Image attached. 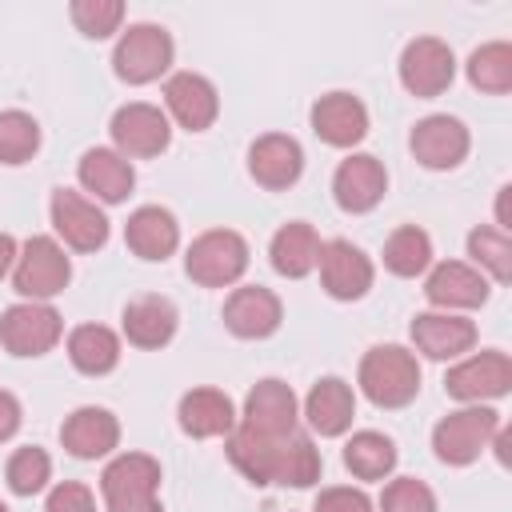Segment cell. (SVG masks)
Returning a JSON list of instances; mask_svg holds the SVG:
<instances>
[{
  "mask_svg": "<svg viewBox=\"0 0 512 512\" xmlns=\"http://www.w3.org/2000/svg\"><path fill=\"white\" fill-rule=\"evenodd\" d=\"M324 472V460H320V448L312 444L308 432H292L284 440V452H280V472H276V484L280 488H312Z\"/></svg>",
  "mask_w": 512,
  "mask_h": 512,
  "instance_id": "e575fe53",
  "label": "cell"
},
{
  "mask_svg": "<svg viewBox=\"0 0 512 512\" xmlns=\"http://www.w3.org/2000/svg\"><path fill=\"white\" fill-rule=\"evenodd\" d=\"M380 512H436V492L416 476H396L380 492Z\"/></svg>",
  "mask_w": 512,
  "mask_h": 512,
  "instance_id": "f35d334b",
  "label": "cell"
},
{
  "mask_svg": "<svg viewBox=\"0 0 512 512\" xmlns=\"http://www.w3.org/2000/svg\"><path fill=\"white\" fill-rule=\"evenodd\" d=\"M16 252H20V244H16L8 232H0V280L12 272V264H16Z\"/></svg>",
  "mask_w": 512,
  "mask_h": 512,
  "instance_id": "7bdbcfd3",
  "label": "cell"
},
{
  "mask_svg": "<svg viewBox=\"0 0 512 512\" xmlns=\"http://www.w3.org/2000/svg\"><path fill=\"white\" fill-rule=\"evenodd\" d=\"M176 324H180V312L168 296H136L124 304V316H120L124 336L136 348H164L176 336Z\"/></svg>",
  "mask_w": 512,
  "mask_h": 512,
  "instance_id": "83f0119b",
  "label": "cell"
},
{
  "mask_svg": "<svg viewBox=\"0 0 512 512\" xmlns=\"http://www.w3.org/2000/svg\"><path fill=\"white\" fill-rule=\"evenodd\" d=\"M68 16H72V24L88 40H108L124 24V4L120 0H72L68 4Z\"/></svg>",
  "mask_w": 512,
  "mask_h": 512,
  "instance_id": "74e56055",
  "label": "cell"
},
{
  "mask_svg": "<svg viewBox=\"0 0 512 512\" xmlns=\"http://www.w3.org/2000/svg\"><path fill=\"white\" fill-rule=\"evenodd\" d=\"M316 268H320V284L332 300H360V296H368V288L376 280L372 256L364 248H356L352 240H340V236L320 244Z\"/></svg>",
  "mask_w": 512,
  "mask_h": 512,
  "instance_id": "7c38bea8",
  "label": "cell"
},
{
  "mask_svg": "<svg viewBox=\"0 0 512 512\" xmlns=\"http://www.w3.org/2000/svg\"><path fill=\"white\" fill-rule=\"evenodd\" d=\"M0 512H8V504H4V500H0Z\"/></svg>",
  "mask_w": 512,
  "mask_h": 512,
  "instance_id": "f6af8a7d",
  "label": "cell"
},
{
  "mask_svg": "<svg viewBox=\"0 0 512 512\" xmlns=\"http://www.w3.org/2000/svg\"><path fill=\"white\" fill-rule=\"evenodd\" d=\"M108 512H164V508H160V500H152V504H136V508H108Z\"/></svg>",
  "mask_w": 512,
  "mask_h": 512,
  "instance_id": "ee69618b",
  "label": "cell"
},
{
  "mask_svg": "<svg viewBox=\"0 0 512 512\" xmlns=\"http://www.w3.org/2000/svg\"><path fill=\"white\" fill-rule=\"evenodd\" d=\"M300 416L308 420V428L316 436H344L352 428V420H356V392H352V384L340 380V376L316 380L308 388V396H304Z\"/></svg>",
  "mask_w": 512,
  "mask_h": 512,
  "instance_id": "603a6c76",
  "label": "cell"
},
{
  "mask_svg": "<svg viewBox=\"0 0 512 512\" xmlns=\"http://www.w3.org/2000/svg\"><path fill=\"white\" fill-rule=\"evenodd\" d=\"M408 336L412 348L428 360H460L476 348V324L460 312H416Z\"/></svg>",
  "mask_w": 512,
  "mask_h": 512,
  "instance_id": "9a60e30c",
  "label": "cell"
},
{
  "mask_svg": "<svg viewBox=\"0 0 512 512\" xmlns=\"http://www.w3.org/2000/svg\"><path fill=\"white\" fill-rule=\"evenodd\" d=\"M508 388H512V356L500 348L472 352V356L456 360L444 376V392L460 404H484V400L504 396Z\"/></svg>",
  "mask_w": 512,
  "mask_h": 512,
  "instance_id": "52a82bcc",
  "label": "cell"
},
{
  "mask_svg": "<svg viewBox=\"0 0 512 512\" xmlns=\"http://www.w3.org/2000/svg\"><path fill=\"white\" fill-rule=\"evenodd\" d=\"M176 44L160 24H128L112 48V72L124 84H152L172 68Z\"/></svg>",
  "mask_w": 512,
  "mask_h": 512,
  "instance_id": "5b68a950",
  "label": "cell"
},
{
  "mask_svg": "<svg viewBox=\"0 0 512 512\" xmlns=\"http://www.w3.org/2000/svg\"><path fill=\"white\" fill-rule=\"evenodd\" d=\"M60 336H64V320L44 300H20L0 316V344L12 356H44L60 344Z\"/></svg>",
  "mask_w": 512,
  "mask_h": 512,
  "instance_id": "8992f818",
  "label": "cell"
},
{
  "mask_svg": "<svg viewBox=\"0 0 512 512\" xmlns=\"http://www.w3.org/2000/svg\"><path fill=\"white\" fill-rule=\"evenodd\" d=\"M184 272L200 288H228L248 272V240L232 228L200 232L184 252Z\"/></svg>",
  "mask_w": 512,
  "mask_h": 512,
  "instance_id": "3957f363",
  "label": "cell"
},
{
  "mask_svg": "<svg viewBox=\"0 0 512 512\" xmlns=\"http://www.w3.org/2000/svg\"><path fill=\"white\" fill-rule=\"evenodd\" d=\"M40 148V124L32 112L8 108L0 112V164H28Z\"/></svg>",
  "mask_w": 512,
  "mask_h": 512,
  "instance_id": "d590c367",
  "label": "cell"
},
{
  "mask_svg": "<svg viewBox=\"0 0 512 512\" xmlns=\"http://www.w3.org/2000/svg\"><path fill=\"white\" fill-rule=\"evenodd\" d=\"M164 116L184 132H208L220 116V92L200 72H176L164 84Z\"/></svg>",
  "mask_w": 512,
  "mask_h": 512,
  "instance_id": "5bb4252c",
  "label": "cell"
},
{
  "mask_svg": "<svg viewBox=\"0 0 512 512\" xmlns=\"http://www.w3.org/2000/svg\"><path fill=\"white\" fill-rule=\"evenodd\" d=\"M100 496L108 508H136L160 500V460L148 452H120L100 472Z\"/></svg>",
  "mask_w": 512,
  "mask_h": 512,
  "instance_id": "9c48e42d",
  "label": "cell"
},
{
  "mask_svg": "<svg viewBox=\"0 0 512 512\" xmlns=\"http://www.w3.org/2000/svg\"><path fill=\"white\" fill-rule=\"evenodd\" d=\"M112 144L124 160H144V156H160L172 140V120L164 116V108L156 104H144V100H132V104H120L112 112Z\"/></svg>",
  "mask_w": 512,
  "mask_h": 512,
  "instance_id": "ba28073f",
  "label": "cell"
},
{
  "mask_svg": "<svg viewBox=\"0 0 512 512\" xmlns=\"http://www.w3.org/2000/svg\"><path fill=\"white\" fill-rule=\"evenodd\" d=\"M292 436V432H288ZM288 436H260V432H252V428H244V424H236L232 432H228V460H232V468L244 476V480H252V484H276V472H280V452H284V440Z\"/></svg>",
  "mask_w": 512,
  "mask_h": 512,
  "instance_id": "4316f807",
  "label": "cell"
},
{
  "mask_svg": "<svg viewBox=\"0 0 512 512\" xmlns=\"http://www.w3.org/2000/svg\"><path fill=\"white\" fill-rule=\"evenodd\" d=\"M308 120H312V132L328 148H356L368 136V108L352 92H324L312 104Z\"/></svg>",
  "mask_w": 512,
  "mask_h": 512,
  "instance_id": "44dd1931",
  "label": "cell"
},
{
  "mask_svg": "<svg viewBox=\"0 0 512 512\" xmlns=\"http://www.w3.org/2000/svg\"><path fill=\"white\" fill-rule=\"evenodd\" d=\"M396 456H400V452H396L392 436L372 432V428L352 432L348 444H344V468H348L356 480H384V476H392Z\"/></svg>",
  "mask_w": 512,
  "mask_h": 512,
  "instance_id": "4dcf8cb0",
  "label": "cell"
},
{
  "mask_svg": "<svg viewBox=\"0 0 512 512\" xmlns=\"http://www.w3.org/2000/svg\"><path fill=\"white\" fill-rule=\"evenodd\" d=\"M296 420H300V400H296L292 384L268 376L248 388L244 412H240L244 428L260 432V436H288V432H296Z\"/></svg>",
  "mask_w": 512,
  "mask_h": 512,
  "instance_id": "2e32d148",
  "label": "cell"
},
{
  "mask_svg": "<svg viewBox=\"0 0 512 512\" xmlns=\"http://www.w3.org/2000/svg\"><path fill=\"white\" fill-rule=\"evenodd\" d=\"M500 432V412L488 408V404H464L448 416L436 420L432 428V452L440 464H452V468H464V464H476L488 448H492V436Z\"/></svg>",
  "mask_w": 512,
  "mask_h": 512,
  "instance_id": "7a4b0ae2",
  "label": "cell"
},
{
  "mask_svg": "<svg viewBox=\"0 0 512 512\" xmlns=\"http://www.w3.org/2000/svg\"><path fill=\"white\" fill-rule=\"evenodd\" d=\"M124 244L132 248V256L140 260H168L180 248V224L168 208L160 204H144L124 220Z\"/></svg>",
  "mask_w": 512,
  "mask_h": 512,
  "instance_id": "484cf974",
  "label": "cell"
},
{
  "mask_svg": "<svg viewBox=\"0 0 512 512\" xmlns=\"http://www.w3.org/2000/svg\"><path fill=\"white\" fill-rule=\"evenodd\" d=\"M384 268L400 280H412V276L428 272L432 268V236L416 224H400L384 240Z\"/></svg>",
  "mask_w": 512,
  "mask_h": 512,
  "instance_id": "1f68e13d",
  "label": "cell"
},
{
  "mask_svg": "<svg viewBox=\"0 0 512 512\" xmlns=\"http://www.w3.org/2000/svg\"><path fill=\"white\" fill-rule=\"evenodd\" d=\"M384 192H388V168L372 152H352L332 172V196L352 216L372 212L384 200Z\"/></svg>",
  "mask_w": 512,
  "mask_h": 512,
  "instance_id": "ac0fdd59",
  "label": "cell"
},
{
  "mask_svg": "<svg viewBox=\"0 0 512 512\" xmlns=\"http://www.w3.org/2000/svg\"><path fill=\"white\" fill-rule=\"evenodd\" d=\"M20 420H24L20 400H16L8 388H0V444H4V440H12V436L20 432Z\"/></svg>",
  "mask_w": 512,
  "mask_h": 512,
  "instance_id": "b9f144b4",
  "label": "cell"
},
{
  "mask_svg": "<svg viewBox=\"0 0 512 512\" xmlns=\"http://www.w3.org/2000/svg\"><path fill=\"white\" fill-rule=\"evenodd\" d=\"M464 72H468V84L480 88V92H488V96L512 92V44H508V40H488V44H480V48L468 56Z\"/></svg>",
  "mask_w": 512,
  "mask_h": 512,
  "instance_id": "d6a6232c",
  "label": "cell"
},
{
  "mask_svg": "<svg viewBox=\"0 0 512 512\" xmlns=\"http://www.w3.org/2000/svg\"><path fill=\"white\" fill-rule=\"evenodd\" d=\"M68 360L84 376H108L120 364V336L108 324H80L68 336Z\"/></svg>",
  "mask_w": 512,
  "mask_h": 512,
  "instance_id": "f546056e",
  "label": "cell"
},
{
  "mask_svg": "<svg viewBox=\"0 0 512 512\" xmlns=\"http://www.w3.org/2000/svg\"><path fill=\"white\" fill-rule=\"evenodd\" d=\"M488 292H492L488 276L476 272L464 260H444L424 280V296H428V304L436 312H468V308H480L488 300Z\"/></svg>",
  "mask_w": 512,
  "mask_h": 512,
  "instance_id": "ffe728a7",
  "label": "cell"
},
{
  "mask_svg": "<svg viewBox=\"0 0 512 512\" xmlns=\"http://www.w3.org/2000/svg\"><path fill=\"white\" fill-rule=\"evenodd\" d=\"M320 244L324 240L316 236V228L308 220H288L284 228H276V236L268 244V260H272V268L280 276L304 280L320 260Z\"/></svg>",
  "mask_w": 512,
  "mask_h": 512,
  "instance_id": "f1b7e54d",
  "label": "cell"
},
{
  "mask_svg": "<svg viewBox=\"0 0 512 512\" xmlns=\"http://www.w3.org/2000/svg\"><path fill=\"white\" fill-rule=\"evenodd\" d=\"M48 216H52L56 236L76 252H96V248L108 244V216L100 212L96 200H88V196H80L72 188H56L52 192Z\"/></svg>",
  "mask_w": 512,
  "mask_h": 512,
  "instance_id": "8fae6325",
  "label": "cell"
},
{
  "mask_svg": "<svg viewBox=\"0 0 512 512\" xmlns=\"http://www.w3.org/2000/svg\"><path fill=\"white\" fill-rule=\"evenodd\" d=\"M76 180L84 192H92L100 204H124L136 188V168L116 148H88L76 164Z\"/></svg>",
  "mask_w": 512,
  "mask_h": 512,
  "instance_id": "d4e9b609",
  "label": "cell"
},
{
  "mask_svg": "<svg viewBox=\"0 0 512 512\" xmlns=\"http://www.w3.org/2000/svg\"><path fill=\"white\" fill-rule=\"evenodd\" d=\"M304 172V148L296 136L288 132H264L252 140L248 148V176L268 188V192H284L300 180Z\"/></svg>",
  "mask_w": 512,
  "mask_h": 512,
  "instance_id": "e0dca14e",
  "label": "cell"
},
{
  "mask_svg": "<svg viewBox=\"0 0 512 512\" xmlns=\"http://www.w3.org/2000/svg\"><path fill=\"white\" fill-rule=\"evenodd\" d=\"M60 444L76 460H100L120 444V420L100 404H84V408L64 416Z\"/></svg>",
  "mask_w": 512,
  "mask_h": 512,
  "instance_id": "7402d4cb",
  "label": "cell"
},
{
  "mask_svg": "<svg viewBox=\"0 0 512 512\" xmlns=\"http://www.w3.org/2000/svg\"><path fill=\"white\" fill-rule=\"evenodd\" d=\"M360 392L376 408H404L420 392V364L416 352L404 344H376L364 352L360 372H356Z\"/></svg>",
  "mask_w": 512,
  "mask_h": 512,
  "instance_id": "6da1fadb",
  "label": "cell"
},
{
  "mask_svg": "<svg viewBox=\"0 0 512 512\" xmlns=\"http://www.w3.org/2000/svg\"><path fill=\"white\" fill-rule=\"evenodd\" d=\"M44 512H96V496H92L88 484L64 480V484H56V488L48 492Z\"/></svg>",
  "mask_w": 512,
  "mask_h": 512,
  "instance_id": "60d3db41",
  "label": "cell"
},
{
  "mask_svg": "<svg viewBox=\"0 0 512 512\" xmlns=\"http://www.w3.org/2000/svg\"><path fill=\"white\" fill-rule=\"evenodd\" d=\"M72 280V260L56 236H28L12 264V288L24 300H52Z\"/></svg>",
  "mask_w": 512,
  "mask_h": 512,
  "instance_id": "277c9868",
  "label": "cell"
},
{
  "mask_svg": "<svg viewBox=\"0 0 512 512\" xmlns=\"http://www.w3.org/2000/svg\"><path fill=\"white\" fill-rule=\"evenodd\" d=\"M312 512H376V504L368 500L364 488H352V484H332V488H320Z\"/></svg>",
  "mask_w": 512,
  "mask_h": 512,
  "instance_id": "ab89813d",
  "label": "cell"
},
{
  "mask_svg": "<svg viewBox=\"0 0 512 512\" xmlns=\"http://www.w3.org/2000/svg\"><path fill=\"white\" fill-rule=\"evenodd\" d=\"M408 148H412V156H416L424 168L448 172V168L464 164V156H468V148H472V136H468L464 120H456V116H448V112H432V116L416 120V128H412V136H408Z\"/></svg>",
  "mask_w": 512,
  "mask_h": 512,
  "instance_id": "4fadbf2b",
  "label": "cell"
},
{
  "mask_svg": "<svg viewBox=\"0 0 512 512\" xmlns=\"http://www.w3.org/2000/svg\"><path fill=\"white\" fill-rule=\"evenodd\" d=\"M4 480H8V488H12L16 496H36V492H44L48 480H52V456H48L44 448H36V444H24V448H16V452L8 456Z\"/></svg>",
  "mask_w": 512,
  "mask_h": 512,
  "instance_id": "8d00e7d4",
  "label": "cell"
},
{
  "mask_svg": "<svg viewBox=\"0 0 512 512\" xmlns=\"http://www.w3.org/2000/svg\"><path fill=\"white\" fill-rule=\"evenodd\" d=\"M456 76V56L440 36H416L400 52V84L416 100L440 96Z\"/></svg>",
  "mask_w": 512,
  "mask_h": 512,
  "instance_id": "30bf717a",
  "label": "cell"
},
{
  "mask_svg": "<svg viewBox=\"0 0 512 512\" xmlns=\"http://www.w3.org/2000/svg\"><path fill=\"white\" fill-rule=\"evenodd\" d=\"M280 320H284V304L264 284H240L224 300V328L240 340H264L280 328Z\"/></svg>",
  "mask_w": 512,
  "mask_h": 512,
  "instance_id": "d6986e66",
  "label": "cell"
},
{
  "mask_svg": "<svg viewBox=\"0 0 512 512\" xmlns=\"http://www.w3.org/2000/svg\"><path fill=\"white\" fill-rule=\"evenodd\" d=\"M468 256H472V268L484 272L488 280H496V284L512 280V240H508V232H500L492 224L472 228L468 232Z\"/></svg>",
  "mask_w": 512,
  "mask_h": 512,
  "instance_id": "836d02e7",
  "label": "cell"
},
{
  "mask_svg": "<svg viewBox=\"0 0 512 512\" xmlns=\"http://www.w3.org/2000/svg\"><path fill=\"white\" fill-rule=\"evenodd\" d=\"M176 420H180V432L192 436V440H216V436H228L236 428V404L228 392L220 388H192L180 396L176 404Z\"/></svg>",
  "mask_w": 512,
  "mask_h": 512,
  "instance_id": "cb8c5ba5",
  "label": "cell"
}]
</instances>
